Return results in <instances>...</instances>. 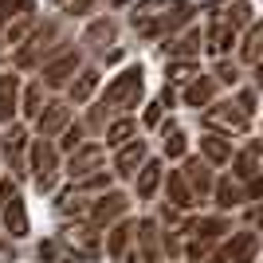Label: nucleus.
Listing matches in <instances>:
<instances>
[{"label":"nucleus","mask_w":263,"mask_h":263,"mask_svg":"<svg viewBox=\"0 0 263 263\" xmlns=\"http://www.w3.org/2000/svg\"><path fill=\"white\" fill-rule=\"evenodd\" d=\"M142 95H145V71H142V63H130L106 83V90H102L99 102L110 110V114H130V110L142 102Z\"/></svg>","instance_id":"f257e3e1"},{"label":"nucleus","mask_w":263,"mask_h":263,"mask_svg":"<svg viewBox=\"0 0 263 263\" xmlns=\"http://www.w3.org/2000/svg\"><path fill=\"white\" fill-rule=\"evenodd\" d=\"M67 40H59V24L47 20L44 28H32V35L20 44V51H16V71H32V67H40V59H51V55L63 51Z\"/></svg>","instance_id":"f03ea898"},{"label":"nucleus","mask_w":263,"mask_h":263,"mask_svg":"<svg viewBox=\"0 0 263 263\" xmlns=\"http://www.w3.org/2000/svg\"><path fill=\"white\" fill-rule=\"evenodd\" d=\"M189 24H193V4H189V0H173L161 16H154V20H145V24H134V28H138V35H145V40H157V35H177L181 28H189Z\"/></svg>","instance_id":"7ed1b4c3"},{"label":"nucleus","mask_w":263,"mask_h":263,"mask_svg":"<svg viewBox=\"0 0 263 263\" xmlns=\"http://www.w3.org/2000/svg\"><path fill=\"white\" fill-rule=\"evenodd\" d=\"M79 67H83V51H79V47H63L59 55H51V59L40 67V87L63 90L67 83L79 75Z\"/></svg>","instance_id":"20e7f679"},{"label":"nucleus","mask_w":263,"mask_h":263,"mask_svg":"<svg viewBox=\"0 0 263 263\" xmlns=\"http://www.w3.org/2000/svg\"><path fill=\"white\" fill-rule=\"evenodd\" d=\"M55 169H59V149L47 138H35L32 149H28V173H35V193L55 189Z\"/></svg>","instance_id":"39448f33"},{"label":"nucleus","mask_w":263,"mask_h":263,"mask_svg":"<svg viewBox=\"0 0 263 263\" xmlns=\"http://www.w3.org/2000/svg\"><path fill=\"white\" fill-rule=\"evenodd\" d=\"M204 126H209L212 134L232 138V134H248L252 130V118H248L236 102H209V106H204Z\"/></svg>","instance_id":"423d86ee"},{"label":"nucleus","mask_w":263,"mask_h":263,"mask_svg":"<svg viewBox=\"0 0 263 263\" xmlns=\"http://www.w3.org/2000/svg\"><path fill=\"white\" fill-rule=\"evenodd\" d=\"M67 252L75 255V259H99L102 252V240H99V228H90V224H63V232H59V240Z\"/></svg>","instance_id":"0eeeda50"},{"label":"nucleus","mask_w":263,"mask_h":263,"mask_svg":"<svg viewBox=\"0 0 263 263\" xmlns=\"http://www.w3.org/2000/svg\"><path fill=\"white\" fill-rule=\"evenodd\" d=\"M126 212H130V197L118 193V189H106V193H99V200L87 209V224L90 228H110V224L122 220Z\"/></svg>","instance_id":"6e6552de"},{"label":"nucleus","mask_w":263,"mask_h":263,"mask_svg":"<svg viewBox=\"0 0 263 263\" xmlns=\"http://www.w3.org/2000/svg\"><path fill=\"white\" fill-rule=\"evenodd\" d=\"M0 154H4V161L12 165V177L28 173V130H24L20 122H12L8 130L0 134Z\"/></svg>","instance_id":"1a4fd4ad"},{"label":"nucleus","mask_w":263,"mask_h":263,"mask_svg":"<svg viewBox=\"0 0 263 263\" xmlns=\"http://www.w3.org/2000/svg\"><path fill=\"white\" fill-rule=\"evenodd\" d=\"M181 177H185V185H189V193H193V200H209V193H212V165L204 161V157H189L185 161V169H181Z\"/></svg>","instance_id":"9d476101"},{"label":"nucleus","mask_w":263,"mask_h":263,"mask_svg":"<svg viewBox=\"0 0 263 263\" xmlns=\"http://www.w3.org/2000/svg\"><path fill=\"white\" fill-rule=\"evenodd\" d=\"M204 40V47H209L212 59H228L232 47H236V32H232L228 24H224V16L220 12H212V20H209V32L200 35Z\"/></svg>","instance_id":"9b49d317"},{"label":"nucleus","mask_w":263,"mask_h":263,"mask_svg":"<svg viewBox=\"0 0 263 263\" xmlns=\"http://www.w3.org/2000/svg\"><path fill=\"white\" fill-rule=\"evenodd\" d=\"M255 248H259L255 232L243 228V232H236V236L216 252V263H255Z\"/></svg>","instance_id":"f8f14e48"},{"label":"nucleus","mask_w":263,"mask_h":263,"mask_svg":"<svg viewBox=\"0 0 263 263\" xmlns=\"http://www.w3.org/2000/svg\"><path fill=\"white\" fill-rule=\"evenodd\" d=\"M181 232H189V236H193V243H204V248H212V243H216L224 232H232V220H228V216H200V220H189V224H181Z\"/></svg>","instance_id":"ddd939ff"},{"label":"nucleus","mask_w":263,"mask_h":263,"mask_svg":"<svg viewBox=\"0 0 263 263\" xmlns=\"http://www.w3.org/2000/svg\"><path fill=\"white\" fill-rule=\"evenodd\" d=\"M102 157H106L102 142H90V145L83 142L75 154H71V161H67V177H71V181H83L87 173H95V169L102 165Z\"/></svg>","instance_id":"4468645a"},{"label":"nucleus","mask_w":263,"mask_h":263,"mask_svg":"<svg viewBox=\"0 0 263 263\" xmlns=\"http://www.w3.org/2000/svg\"><path fill=\"white\" fill-rule=\"evenodd\" d=\"M67 122H71V102L51 99V102H44L40 114H35V130H40V138H55Z\"/></svg>","instance_id":"2eb2a0df"},{"label":"nucleus","mask_w":263,"mask_h":263,"mask_svg":"<svg viewBox=\"0 0 263 263\" xmlns=\"http://www.w3.org/2000/svg\"><path fill=\"white\" fill-rule=\"evenodd\" d=\"M149 157V145L142 142V138H130L126 145H118V154H114V177H134L138 169H142V161Z\"/></svg>","instance_id":"dca6fc26"},{"label":"nucleus","mask_w":263,"mask_h":263,"mask_svg":"<svg viewBox=\"0 0 263 263\" xmlns=\"http://www.w3.org/2000/svg\"><path fill=\"white\" fill-rule=\"evenodd\" d=\"M200 47H204L200 28H193V24H189L181 35H165L161 55H165V59H193V55H200Z\"/></svg>","instance_id":"f3484780"},{"label":"nucleus","mask_w":263,"mask_h":263,"mask_svg":"<svg viewBox=\"0 0 263 263\" xmlns=\"http://www.w3.org/2000/svg\"><path fill=\"white\" fill-rule=\"evenodd\" d=\"M259 169H263V145L252 138L240 154H232V177L243 185V181H255V177H259Z\"/></svg>","instance_id":"a211bd4d"},{"label":"nucleus","mask_w":263,"mask_h":263,"mask_svg":"<svg viewBox=\"0 0 263 263\" xmlns=\"http://www.w3.org/2000/svg\"><path fill=\"white\" fill-rule=\"evenodd\" d=\"M130 243H134V224H130L126 216L114 220V224H110V236H106V255H110L114 263H130V259H134Z\"/></svg>","instance_id":"6ab92c4d"},{"label":"nucleus","mask_w":263,"mask_h":263,"mask_svg":"<svg viewBox=\"0 0 263 263\" xmlns=\"http://www.w3.org/2000/svg\"><path fill=\"white\" fill-rule=\"evenodd\" d=\"M0 216H4V228L12 232V240H24V236L32 232V224H28V209H24V200H20L16 189H12L8 200L0 204Z\"/></svg>","instance_id":"aec40b11"},{"label":"nucleus","mask_w":263,"mask_h":263,"mask_svg":"<svg viewBox=\"0 0 263 263\" xmlns=\"http://www.w3.org/2000/svg\"><path fill=\"white\" fill-rule=\"evenodd\" d=\"M161 177H165V165L157 161V157H145L142 169L134 173V193H138V200H149L161 189Z\"/></svg>","instance_id":"412c9836"},{"label":"nucleus","mask_w":263,"mask_h":263,"mask_svg":"<svg viewBox=\"0 0 263 263\" xmlns=\"http://www.w3.org/2000/svg\"><path fill=\"white\" fill-rule=\"evenodd\" d=\"M95 90H99V67H79V75L67 83V99L83 106V102L95 99Z\"/></svg>","instance_id":"4be33fe9"},{"label":"nucleus","mask_w":263,"mask_h":263,"mask_svg":"<svg viewBox=\"0 0 263 263\" xmlns=\"http://www.w3.org/2000/svg\"><path fill=\"white\" fill-rule=\"evenodd\" d=\"M134 240L142 248V263H157L161 259V240H157V220H142V224H134Z\"/></svg>","instance_id":"5701e85b"},{"label":"nucleus","mask_w":263,"mask_h":263,"mask_svg":"<svg viewBox=\"0 0 263 263\" xmlns=\"http://www.w3.org/2000/svg\"><path fill=\"white\" fill-rule=\"evenodd\" d=\"M16 110H20V75L4 71L0 75V122H12Z\"/></svg>","instance_id":"b1692460"},{"label":"nucleus","mask_w":263,"mask_h":263,"mask_svg":"<svg viewBox=\"0 0 263 263\" xmlns=\"http://www.w3.org/2000/svg\"><path fill=\"white\" fill-rule=\"evenodd\" d=\"M212 200H216V209L220 212H228V209H240L243 204V185L236 181V177H220V181H212Z\"/></svg>","instance_id":"393cba45"},{"label":"nucleus","mask_w":263,"mask_h":263,"mask_svg":"<svg viewBox=\"0 0 263 263\" xmlns=\"http://www.w3.org/2000/svg\"><path fill=\"white\" fill-rule=\"evenodd\" d=\"M200 157L216 169V165H228L232 161V142L224 138V134H200Z\"/></svg>","instance_id":"a878e982"},{"label":"nucleus","mask_w":263,"mask_h":263,"mask_svg":"<svg viewBox=\"0 0 263 263\" xmlns=\"http://www.w3.org/2000/svg\"><path fill=\"white\" fill-rule=\"evenodd\" d=\"M161 181H165V193H169V204H173L177 212H189V209H197V200H193V193H189L185 177H181V169H169V173H165Z\"/></svg>","instance_id":"bb28decb"},{"label":"nucleus","mask_w":263,"mask_h":263,"mask_svg":"<svg viewBox=\"0 0 263 263\" xmlns=\"http://www.w3.org/2000/svg\"><path fill=\"white\" fill-rule=\"evenodd\" d=\"M138 134V122L130 118V114H122V118H114V122H106L102 126V149H118V145H126Z\"/></svg>","instance_id":"cd10ccee"},{"label":"nucleus","mask_w":263,"mask_h":263,"mask_svg":"<svg viewBox=\"0 0 263 263\" xmlns=\"http://www.w3.org/2000/svg\"><path fill=\"white\" fill-rule=\"evenodd\" d=\"M114 35H118V24L110 20V16H99V20H90V28L83 32V44L90 51H102L106 44H114Z\"/></svg>","instance_id":"c85d7f7f"},{"label":"nucleus","mask_w":263,"mask_h":263,"mask_svg":"<svg viewBox=\"0 0 263 263\" xmlns=\"http://www.w3.org/2000/svg\"><path fill=\"white\" fill-rule=\"evenodd\" d=\"M32 28H35V16L32 12H28V16H20V20H12L8 28H0V55H8L12 47H20L24 40H28V35H32Z\"/></svg>","instance_id":"c756f323"},{"label":"nucleus","mask_w":263,"mask_h":263,"mask_svg":"<svg viewBox=\"0 0 263 263\" xmlns=\"http://www.w3.org/2000/svg\"><path fill=\"white\" fill-rule=\"evenodd\" d=\"M212 90H216V83H212L209 75L189 79V83H185V106H193V110L209 106V102H212Z\"/></svg>","instance_id":"7c9ffc66"},{"label":"nucleus","mask_w":263,"mask_h":263,"mask_svg":"<svg viewBox=\"0 0 263 263\" xmlns=\"http://www.w3.org/2000/svg\"><path fill=\"white\" fill-rule=\"evenodd\" d=\"M161 145H165V157H173V161L189 154V138L177 122H161Z\"/></svg>","instance_id":"2f4dec72"},{"label":"nucleus","mask_w":263,"mask_h":263,"mask_svg":"<svg viewBox=\"0 0 263 263\" xmlns=\"http://www.w3.org/2000/svg\"><path fill=\"white\" fill-rule=\"evenodd\" d=\"M55 209H59V216H87V193H79V189H63L59 193V200H55Z\"/></svg>","instance_id":"473e14b6"},{"label":"nucleus","mask_w":263,"mask_h":263,"mask_svg":"<svg viewBox=\"0 0 263 263\" xmlns=\"http://www.w3.org/2000/svg\"><path fill=\"white\" fill-rule=\"evenodd\" d=\"M259 40H263V28H259V20H252L248 32H243V44H240V63H248V67L259 63Z\"/></svg>","instance_id":"72a5a7b5"},{"label":"nucleus","mask_w":263,"mask_h":263,"mask_svg":"<svg viewBox=\"0 0 263 263\" xmlns=\"http://www.w3.org/2000/svg\"><path fill=\"white\" fill-rule=\"evenodd\" d=\"M220 16H224V24H228L232 32H240V28H248V24L255 20V8L248 4V0H232V4L220 12Z\"/></svg>","instance_id":"f704fd0d"},{"label":"nucleus","mask_w":263,"mask_h":263,"mask_svg":"<svg viewBox=\"0 0 263 263\" xmlns=\"http://www.w3.org/2000/svg\"><path fill=\"white\" fill-rule=\"evenodd\" d=\"M83 138H87L83 122H67L63 130H59V145H55V149H63V154H75L79 145H83Z\"/></svg>","instance_id":"c9c22d12"},{"label":"nucleus","mask_w":263,"mask_h":263,"mask_svg":"<svg viewBox=\"0 0 263 263\" xmlns=\"http://www.w3.org/2000/svg\"><path fill=\"white\" fill-rule=\"evenodd\" d=\"M110 185H114V173H106V169H95V173H87L83 181H75L79 193H106Z\"/></svg>","instance_id":"e433bc0d"},{"label":"nucleus","mask_w":263,"mask_h":263,"mask_svg":"<svg viewBox=\"0 0 263 263\" xmlns=\"http://www.w3.org/2000/svg\"><path fill=\"white\" fill-rule=\"evenodd\" d=\"M35 4L32 0H0V28H8L12 20H20V16H28Z\"/></svg>","instance_id":"4c0bfd02"},{"label":"nucleus","mask_w":263,"mask_h":263,"mask_svg":"<svg viewBox=\"0 0 263 263\" xmlns=\"http://www.w3.org/2000/svg\"><path fill=\"white\" fill-rule=\"evenodd\" d=\"M20 110L28 114V118H35V114L44 110V87H40V83H32V87L20 90Z\"/></svg>","instance_id":"58836bf2"},{"label":"nucleus","mask_w":263,"mask_h":263,"mask_svg":"<svg viewBox=\"0 0 263 263\" xmlns=\"http://www.w3.org/2000/svg\"><path fill=\"white\" fill-rule=\"evenodd\" d=\"M169 4H173V0H138L130 20H134V24H145V20H154V16H161Z\"/></svg>","instance_id":"ea45409f"},{"label":"nucleus","mask_w":263,"mask_h":263,"mask_svg":"<svg viewBox=\"0 0 263 263\" xmlns=\"http://www.w3.org/2000/svg\"><path fill=\"white\" fill-rule=\"evenodd\" d=\"M189 79H197V63L193 59H173L169 63V83H189Z\"/></svg>","instance_id":"a19ab883"},{"label":"nucleus","mask_w":263,"mask_h":263,"mask_svg":"<svg viewBox=\"0 0 263 263\" xmlns=\"http://www.w3.org/2000/svg\"><path fill=\"white\" fill-rule=\"evenodd\" d=\"M212 83H228V87H236V83H240V63L216 59V79H212Z\"/></svg>","instance_id":"79ce46f5"},{"label":"nucleus","mask_w":263,"mask_h":263,"mask_svg":"<svg viewBox=\"0 0 263 263\" xmlns=\"http://www.w3.org/2000/svg\"><path fill=\"white\" fill-rule=\"evenodd\" d=\"M236 106H240L243 114L252 118V114H255V90H252V87H243V90H240V99H236Z\"/></svg>","instance_id":"37998d69"},{"label":"nucleus","mask_w":263,"mask_h":263,"mask_svg":"<svg viewBox=\"0 0 263 263\" xmlns=\"http://www.w3.org/2000/svg\"><path fill=\"white\" fill-rule=\"evenodd\" d=\"M161 114H165V102H161V99L149 102V106H145V126H157V122H161Z\"/></svg>","instance_id":"c03bdc74"},{"label":"nucleus","mask_w":263,"mask_h":263,"mask_svg":"<svg viewBox=\"0 0 263 263\" xmlns=\"http://www.w3.org/2000/svg\"><path fill=\"white\" fill-rule=\"evenodd\" d=\"M95 8V0H71V16H87Z\"/></svg>","instance_id":"a18cd8bd"},{"label":"nucleus","mask_w":263,"mask_h":263,"mask_svg":"<svg viewBox=\"0 0 263 263\" xmlns=\"http://www.w3.org/2000/svg\"><path fill=\"white\" fill-rule=\"evenodd\" d=\"M0 263H16V252H12L4 240H0Z\"/></svg>","instance_id":"49530a36"},{"label":"nucleus","mask_w":263,"mask_h":263,"mask_svg":"<svg viewBox=\"0 0 263 263\" xmlns=\"http://www.w3.org/2000/svg\"><path fill=\"white\" fill-rule=\"evenodd\" d=\"M197 4H220V0H197Z\"/></svg>","instance_id":"de8ad7c7"},{"label":"nucleus","mask_w":263,"mask_h":263,"mask_svg":"<svg viewBox=\"0 0 263 263\" xmlns=\"http://www.w3.org/2000/svg\"><path fill=\"white\" fill-rule=\"evenodd\" d=\"M110 4H130V0H110Z\"/></svg>","instance_id":"09e8293b"},{"label":"nucleus","mask_w":263,"mask_h":263,"mask_svg":"<svg viewBox=\"0 0 263 263\" xmlns=\"http://www.w3.org/2000/svg\"><path fill=\"white\" fill-rule=\"evenodd\" d=\"M55 4H63V0H55Z\"/></svg>","instance_id":"8fccbe9b"}]
</instances>
